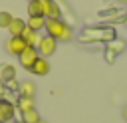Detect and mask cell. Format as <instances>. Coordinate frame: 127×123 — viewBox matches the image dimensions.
Here are the masks:
<instances>
[{
    "mask_svg": "<svg viewBox=\"0 0 127 123\" xmlns=\"http://www.w3.org/2000/svg\"><path fill=\"white\" fill-rule=\"evenodd\" d=\"M48 36L56 38L58 42H71L73 40V32H71V26L65 24L62 18L60 20H46V28Z\"/></svg>",
    "mask_w": 127,
    "mask_h": 123,
    "instance_id": "obj_1",
    "label": "cell"
},
{
    "mask_svg": "<svg viewBox=\"0 0 127 123\" xmlns=\"http://www.w3.org/2000/svg\"><path fill=\"white\" fill-rule=\"evenodd\" d=\"M36 50H38V54L42 56V58H50L52 54H56V50H58V40L56 38H52V36H40V42H38V46H36Z\"/></svg>",
    "mask_w": 127,
    "mask_h": 123,
    "instance_id": "obj_2",
    "label": "cell"
},
{
    "mask_svg": "<svg viewBox=\"0 0 127 123\" xmlns=\"http://www.w3.org/2000/svg\"><path fill=\"white\" fill-rule=\"evenodd\" d=\"M26 48H28V44H26V40H24L22 36H10V38L6 40V52L12 54V56L24 54Z\"/></svg>",
    "mask_w": 127,
    "mask_h": 123,
    "instance_id": "obj_3",
    "label": "cell"
},
{
    "mask_svg": "<svg viewBox=\"0 0 127 123\" xmlns=\"http://www.w3.org/2000/svg\"><path fill=\"white\" fill-rule=\"evenodd\" d=\"M42 2V16L46 20H60L62 18V8L54 0H40Z\"/></svg>",
    "mask_w": 127,
    "mask_h": 123,
    "instance_id": "obj_4",
    "label": "cell"
},
{
    "mask_svg": "<svg viewBox=\"0 0 127 123\" xmlns=\"http://www.w3.org/2000/svg\"><path fill=\"white\" fill-rule=\"evenodd\" d=\"M38 58H40L38 50H36V48H30V46L24 50V54H20V56H18V60H20V65H22L24 69H28V71L32 69V65L36 63V60H38Z\"/></svg>",
    "mask_w": 127,
    "mask_h": 123,
    "instance_id": "obj_5",
    "label": "cell"
},
{
    "mask_svg": "<svg viewBox=\"0 0 127 123\" xmlns=\"http://www.w3.org/2000/svg\"><path fill=\"white\" fill-rule=\"evenodd\" d=\"M14 115H16V105L8 99H0V123L14 121Z\"/></svg>",
    "mask_w": 127,
    "mask_h": 123,
    "instance_id": "obj_6",
    "label": "cell"
},
{
    "mask_svg": "<svg viewBox=\"0 0 127 123\" xmlns=\"http://www.w3.org/2000/svg\"><path fill=\"white\" fill-rule=\"evenodd\" d=\"M34 75H48L50 73V62H48V58H38L36 60V63L32 65V69H30Z\"/></svg>",
    "mask_w": 127,
    "mask_h": 123,
    "instance_id": "obj_7",
    "label": "cell"
},
{
    "mask_svg": "<svg viewBox=\"0 0 127 123\" xmlns=\"http://www.w3.org/2000/svg\"><path fill=\"white\" fill-rule=\"evenodd\" d=\"M26 28H28L26 20H22V18H12V22H10V26H8L6 30L10 32V36H22Z\"/></svg>",
    "mask_w": 127,
    "mask_h": 123,
    "instance_id": "obj_8",
    "label": "cell"
},
{
    "mask_svg": "<svg viewBox=\"0 0 127 123\" xmlns=\"http://www.w3.org/2000/svg\"><path fill=\"white\" fill-rule=\"evenodd\" d=\"M20 97H36V83L32 79L20 83Z\"/></svg>",
    "mask_w": 127,
    "mask_h": 123,
    "instance_id": "obj_9",
    "label": "cell"
},
{
    "mask_svg": "<svg viewBox=\"0 0 127 123\" xmlns=\"http://www.w3.org/2000/svg\"><path fill=\"white\" fill-rule=\"evenodd\" d=\"M26 24H28V28H30V30L40 32V30H44V28H46V18H44V16H30Z\"/></svg>",
    "mask_w": 127,
    "mask_h": 123,
    "instance_id": "obj_10",
    "label": "cell"
},
{
    "mask_svg": "<svg viewBox=\"0 0 127 123\" xmlns=\"http://www.w3.org/2000/svg\"><path fill=\"white\" fill-rule=\"evenodd\" d=\"M22 38L26 40V44H28L30 48H36L38 42H40V32H34V30H30V28H26L24 34H22Z\"/></svg>",
    "mask_w": 127,
    "mask_h": 123,
    "instance_id": "obj_11",
    "label": "cell"
},
{
    "mask_svg": "<svg viewBox=\"0 0 127 123\" xmlns=\"http://www.w3.org/2000/svg\"><path fill=\"white\" fill-rule=\"evenodd\" d=\"M22 117H20V121H24V123H38L42 117H40V113L36 111V107L34 109H28V111H22L20 113Z\"/></svg>",
    "mask_w": 127,
    "mask_h": 123,
    "instance_id": "obj_12",
    "label": "cell"
},
{
    "mask_svg": "<svg viewBox=\"0 0 127 123\" xmlns=\"http://www.w3.org/2000/svg\"><path fill=\"white\" fill-rule=\"evenodd\" d=\"M34 105H36V101H34V97H20L18 99V103H16V109L22 113V111H28V109H34Z\"/></svg>",
    "mask_w": 127,
    "mask_h": 123,
    "instance_id": "obj_13",
    "label": "cell"
},
{
    "mask_svg": "<svg viewBox=\"0 0 127 123\" xmlns=\"http://www.w3.org/2000/svg\"><path fill=\"white\" fill-rule=\"evenodd\" d=\"M28 16H42V2H28Z\"/></svg>",
    "mask_w": 127,
    "mask_h": 123,
    "instance_id": "obj_14",
    "label": "cell"
},
{
    "mask_svg": "<svg viewBox=\"0 0 127 123\" xmlns=\"http://www.w3.org/2000/svg\"><path fill=\"white\" fill-rule=\"evenodd\" d=\"M12 14L10 12H6V10H0V28H8L10 26V22H12Z\"/></svg>",
    "mask_w": 127,
    "mask_h": 123,
    "instance_id": "obj_15",
    "label": "cell"
},
{
    "mask_svg": "<svg viewBox=\"0 0 127 123\" xmlns=\"http://www.w3.org/2000/svg\"><path fill=\"white\" fill-rule=\"evenodd\" d=\"M14 75H16V69L12 65H6L2 69V79H14Z\"/></svg>",
    "mask_w": 127,
    "mask_h": 123,
    "instance_id": "obj_16",
    "label": "cell"
},
{
    "mask_svg": "<svg viewBox=\"0 0 127 123\" xmlns=\"http://www.w3.org/2000/svg\"><path fill=\"white\" fill-rule=\"evenodd\" d=\"M123 119H125V121H127V107H125V109H123Z\"/></svg>",
    "mask_w": 127,
    "mask_h": 123,
    "instance_id": "obj_17",
    "label": "cell"
},
{
    "mask_svg": "<svg viewBox=\"0 0 127 123\" xmlns=\"http://www.w3.org/2000/svg\"><path fill=\"white\" fill-rule=\"evenodd\" d=\"M117 2H121V4H127V0H117Z\"/></svg>",
    "mask_w": 127,
    "mask_h": 123,
    "instance_id": "obj_18",
    "label": "cell"
},
{
    "mask_svg": "<svg viewBox=\"0 0 127 123\" xmlns=\"http://www.w3.org/2000/svg\"><path fill=\"white\" fill-rule=\"evenodd\" d=\"M38 123H48V121H44V119H40V121H38Z\"/></svg>",
    "mask_w": 127,
    "mask_h": 123,
    "instance_id": "obj_19",
    "label": "cell"
},
{
    "mask_svg": "<svg viewBox=\"0 0 127 123\" xmlns=\"http://www.w3.org/2000/svg\"><path fill=\"white\" fill-rule=\"evenodd\" d=\"M14 123H24V121H14Z\"/></svg>",
    "mask_w": 127,
    "mask_h": 123,
    "instance_id": "obj_20",
    "label": "cell"
},
{
    "mask_svg": "<svg viewBox=\"0 0 127 123\" xmlns=\"http://www.w3.org/2000/svg\"><path fill=\"white\" fill-rule=\"evenodd\" d=\"M28 2H36V0H28Z\"/></svg>",
    "mask_w": 127,
    "mask_h": 123,
    "instance_id": "obj_21",
    "label": "cell"
},
{
    "mask_svg": "<svg viewBox=\"0 0 127 123\" xmlns=\"http://www.w3.org/2000/svg\"><path fill=\"white\" fill-rule=\"evenodd\" d=\"M8 123H14V121H8Z\"/></svg>",
    "mask_w": 127,
    "mask_h": 123,
    "instance_id": "obj_22",
    "label": "cell"
}]
</instances>
